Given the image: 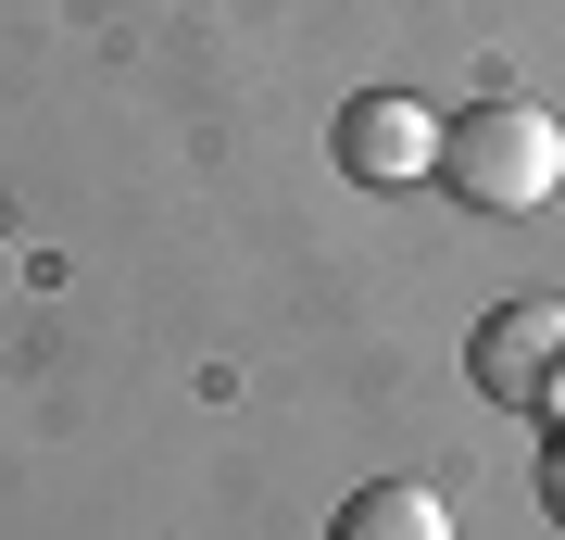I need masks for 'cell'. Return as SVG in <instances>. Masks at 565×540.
<instances>
[{
    "label": "cell",
    "instance_id": "6da1fadb",
    "mask_svg": "<svg viewBox=\"0 0 565 540\" xmlns=\"http://www.w3.org/2000/svg\"><path fill=\"white\" fill-rule=\"evenodd\" d=\"M440 177L478 214H541L565 189V126L541 100H465V126H440Z\"/></svg>",
    "mask_w": 565,
    "mask_h": 540
},
{
    "label": "cell",
    "instance_id": "7a4b0ae2",
    "mask_svg": "<svg viewBox=\"0 0 565 540\" xmlns=\"http://www.w3.org/2000/svg\"><path fill=\"white\" fill-rule=\"evenodd\" d=\"M465 378L478 402H503V415H553L565 402V301H490L478 327H465Z\"/></svg>",
    "mask_w": 565,
    "mask_h": 540
},
{
    "label": "cell",
    "instance_id": "3957f363",
    "mask_svg": "<svg viewBox=\"0 0 565 540\" xmlns=\"http://www.w3.org/2000/svg\"><path fill=\"white\" fill-rule=\"evenodd\" d=\"M327 151H340V177H364V189H415V177H440V114L403 100V88H364Z\"/></svg>",
    "mask_w": 565,
    "mask_h": 540
},
{
    "label": "cell",
    "instance_id": "277c9868",
    "mask_svg": "<svg viewBox=\"0 0 565 540\" xmlns=\"http://www.w3.org/2000/svg\"><path fill=\"white\" fill-rule=\"evenodd\" d=\"M327 540H452V502L427 478H364L340 516H327Z\"/></svg>",
    "mask_w": 565,
    "mask_h": 540
},
{
    "label": "cell",
    "instance_id": "5b68a950",
    "mask_svg": "<svg viewBox=\"0 0 565 540\" xmlns=\"http://www.w3.org/2000/svg\"><path fill=\"white\" fill-rule=\"evenodd\" d=\"M541 516H553V528H565V441H553V453H541Z\"/></svg>",
    "mask_w": 565,
    "mask_h": 540
},
{
    "label": "cell",
    "instance_id": "8992f818",
    "mask_svg": "<svg viewBox=\"0 0 565 540\" xmlns=\"http://www.w3.org/2000/svg\"><path fill=\"white\" fill-rule=\"evenodd\" d=\"M553 415H565V402H553Z\"/></svg>",
    "mask_w": 565,
    "mask_h": 540
}]
</instances>
